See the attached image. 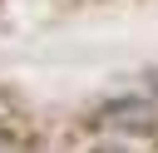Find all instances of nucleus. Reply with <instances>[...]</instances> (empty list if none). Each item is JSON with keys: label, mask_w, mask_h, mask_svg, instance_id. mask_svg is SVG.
I'll return each instance as SVG.
<instances>
[{"label": "nucleus", "mask_w": 158, "mask_h": 153, "mask_svg": "<svg viewBox=\"0 0 158 153\" xmlns=\"http://www.w3.org/2000/svg\"><path fill=\"white\" fill-rule=\"evenodd\" d=\"M0 153H30V148H25L15 133H0Z\"/></svg>", "instance_id": "nucleus-1"}]
</instances>
